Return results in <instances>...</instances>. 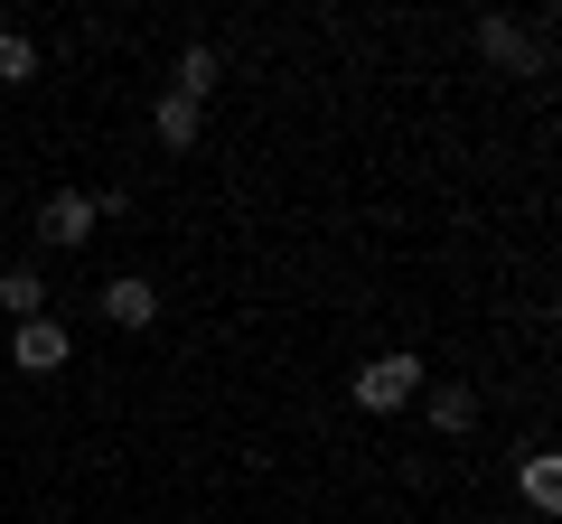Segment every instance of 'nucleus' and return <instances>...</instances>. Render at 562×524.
<instances>
[{
    "instance_id": "4",
    "label": "nucleus",
    "mask_w": 562,
    "mask_h": 524,
    "mask_svg": "<svg viewBox=\"0 0 562 524\" xmlns=\"http://www.w3.org/2000/svg\"><path fill=\"white\" fill-rule=\"evenodd\" d=\"M94 309H103L113 328H150V319H160V291L140 282V272H113V282L94 291Z\"/></svg>"
},
{
    "instance_id": "8",
    "label": "nucleus",
    "mask_w": 562,
    "mask_h": 524,
    "mask_svg": "<svg viewBox=\"0 0 562 524\" xmlns=\"http://www.w3.org/2000/svg\"><path fill=\"white\" fill-rule=\"evenodd\" d=\"M0 309H10V319H47V282L29 272V262H10V272H0Z\"/></svg>"
},
{
    "instance_id": "6",
    "label": "nucleus",
    "mask_w": 562,
    "mask_h": 524,
    "mask_svg": "<svg viewBox=\"0 0 562 524\" xmlns=\"http://www.w3.org/2000/svg\"><path fill=\"white\" fill-rule=\"evenodd\" d=\"M150 132H160V150H198V132H206V103H188V94H160Z\"/></svg>"
},
{
    "instance_id": "5",
    "label": "nucleus",
    "mask_w": 562,
    "mask_h": 524,
    "mask_svg": "<svg viewBox=\"0 0 562 524\" xmlns=\"http://www.w3.org/2000/svg\"><path fill=\"white\" fill-rule=\"evenodd\" d=\"M479 47L497 66H525V76H543V38L535 29H516V20H479Z\"/></svg>"
},
{
    "instance_id": "11",
    "label": "nucleus",
    "mask_w": 562,
    "mask_h": 524,
    "mask_svg": "<svg viewBox=\"0 0 562 524\" xmlns=\"http://www.w3.org/2000/svg\"><path fill=\"white\" fill-rule=\"evenodd\" d=\"M29 76H38V47L20 29H0V84H29Z\"/></svg>"
},
{
    "instance_id": "9",
    "label": "nucleus",
    "mask_w": 562,
    "mask_h": 524,
    "mask_svg": "<svg viewBox=\"0 0 562 524\" xmlns=\"http://www.w3.org/2000/svg\"><path fill=\"white\" fill-rule=\"evenodd\" d=\"M216 76H225V66H216V47H188V57H179V84H169V94L206 103V94H216Z\"/></svg>"
},
{
    "instance_id": "2",
    "label": "nucleus",
    "mask_w": 562,
    "mask_h": 524,
    "mask_svg": "<svg viewBox=\"0 0 562 524\" xmlns=\"http://www.w3.org/2000/svg\"><path fill=\"white\" fill-rule=\"evenodd\" d=\"M66 356H76V328L66 319H20V338H10L20 375H66Z\"/></svg>"
},
{
    "instance_id": "1",
    "label": "nucleus",
    "mask_w": 562,
    "mask_h": 524,
    "mask_svg": "<svg viewBox=\"0 0 562 524\" xmlns=\"http://www.w3.org/2000/svg\"><path fill=\"white\" fill-rule=\"evenodd\" d=\"M422 384H431V365L394 346V356L357 365V412H403V403H422Z\"/></svg>"
},
{
    "instance_id": "3",
    "label": "nucleus",
    "mask_w": 562,
    "mask_h": 524,
    "mask_svg": "<svg viewBox=\"0 0 562 524\" xmlns=\"http://www.w3.org/2000/svg\"><path fill=\"white\" fill-rule=\"evenodd\" d=\"M38 235L66 243V253H76V243H94V235H103V225H94V197H85V187H57V197L38 206Z\"/></svg>"
},
{
    "instance_id": "10",
    "label": "nucleus",
    "mask_w": 562,
    "mask_h": 524,
    "mask_svg": "<svg viewBox=\"0 0 562 524\" xmlns=\"http://www.w3.org/2000/svg\"><path fill=\"white\" fill-rule=\"evenodd\" d=\"M525 505H535V515L562 505V459H525Z\"/></svg>"
},
{
    "instance_id": "7",
    "label": "nucleus",
    "mask_w": 562,
    "mask_h": 524,
    "mask_svg": "<svg viewBox=\"0 0 562 524\" xmlns=\"http://www.w3.org/2000/svg\"><path fill=\"white\" fill-rule=\"evenodd\" d=\"M422 403H431V431H450V441L479 422V394L469 384H422Z\"/></svg>"
}]
</instances>
